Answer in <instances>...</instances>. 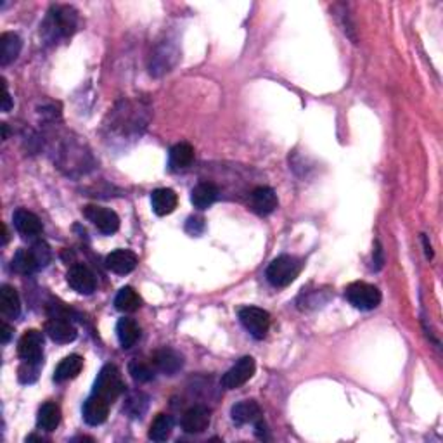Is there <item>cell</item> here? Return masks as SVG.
I'll list each match as a JSON object with an SVG mask.
<instances>
[{
    "instance_id": "ffe728a7",
    "label": "cell",
    "mask_w": 443,
    "mask_h": 443,
    "mask_svg": "<svg viewBox=\"0 0 443 443\" xmlns=\"http://www.w3.org/2000/svg\"><path fill=\"white\" fill-rule=\"evenodd\" d=\"M21 47L23 42L16 33H2V37H0V64H2V66H8L12 61L18 59L19 52H21Z\"/></svg>"
},
{
    "instance_id": "f546056e",
    "label": "cell",
    "mask_w": 443,
    "mask_h": 443,
    "mask_svg": "<svg viewBox=\"0 0 443 443\" xmlns=\"http://www.w3.org/2000/svg\"><path fill=\"white\" fill-rule=\"evenodd\" d=\"M147 402H150V398L145 397L144 393H141V391L132 393L130 397H128L127 404H125V411H127L132 418H142V414H144L145 409H147Z\"/></svg>"
},
{
    "instance_id": "4316f807",
    "label": "cell",
    "mask_w": 443,
    "mask_h": 443,
    "mask_svg": "<svg viewBox=\"0 0 443 443\" xmlns=\"http://www.w3.org/2000/svg\"><path fill=\"white\" fill-rule=\"evenodd\" d=\"M114 305L120 312L132 313L135 310H138L141 307V296L137 294V291L130 286H125L118 291L116 298H114Z\"/></svg>"
},
{
    "instance_id": "ac0fdd59",
    "label": "cell",
    "mask_w": 443,
    "mask_h": 443,
    "mask_svg": "<svg viewBox=\"0 0 443 443\" xmlns=\"http://www.w3.org/2000/svg\"><path fill=\"white\" fill-rule=\"evenodd\" d=\"M151 205H153V212L158 216H167L175 212V208L178 205V198L175 194V191L161 187L153 191V194H151Z\"/></svg>"
},
{
    "instance_id": "1f68e13d",
    "label": "cell",
    "mask_w": 443,
    "mask_h": 443,
    "mask_svg": "<svg viewBox=\"0 0 443 443\" xmlns=\"http://www.w3.org/2000/svg\"><path fill=\"white\" fill-rule=\"evenodd\" d=\"M30 249H32L33 255H35L37 263H39V269H43V267L49 265L52 255H50V248L47 246L45 241H35Z\"/></svg>"
},
{
    "instance_id": "d590c367",
    "label": "cell",
    "mask_w": 443,
    "mask_h": 443,
    "mask_svg": "<svg viewBox=\"0 0 443 443\" xmlns=\"http://www.w3.org/2000/svg\"><path fill=\"white\" fill-rule=\"evenodd\" d=\"M12 333H14V329H12L8 322H2V331H0V336H2V344H8L9 341H11Z\"/></svg>"
},
{
    "instance_id": "8992f818",
    "label": "cell",
    "mask_w": 443,
    "mask_h": 443,
    "mask_svg": "<svg viewBox=\"0 0 443 443\" xmlns=\"http://www.w3.org/2000/svg\"><path fill=\"white\" fill-rule=\"evenodd\" d=\"M83 215L87 216L89 222H92L94 227L97 231H101L103 234L111 236L120 229V216L110 208H104V206H96L89 205L83 208Z\"/></svg>"
},
{
    "instance_id": "d4e9b609",
    "label": "cell",
    "mask_w": 443,
    "mask_h": 443,
    "mask_svg": "<svg viewBox=\"0 0 443 443\" xmlns=\"http://www.w3.org/2000/svg\"><path fill=\"white\" fill-rule=\"evenodd\" d=\"M174 426L175 421L170 414H158L154 418V421L151 422L150 440H153V442H165V440L170 438Z\"/></svg>"
},
{
    "instance_id": "f35d334b",
    "label": "cell",
    "mask_w": 443,
    "mask_h": 443,
    "mask_svg": "<svg viewBox=\"0 0 443 443\" xmlns=\"http://www.w3.org/2000/svg\"><path fill=\"white\" fill-rule=\"evenodd\" d=\"M2 130H4V138H8V125L2 123Z\"/></svg>"
},
{
    "instance_id": "30bf717a",
    "label": "cell",
    "mask_w": 443,
    "mask_h": 443,
    "mask_svg": "<svg viewBox=\"0 0 443 443\" xmlns=\"http://www.w3.org/2000/svg\"><path fill=\"white\" fill-rule=\"evenodd\" d=\"M45 333L56 343H71L75 341L79 333L70 319H59V317H49L45 324Z\"/></svg>"
},
{
    "instance_id": "4fadbf2b",
    "label": "cell",
    "mask_w": 443,
    "mask_h": 443,
    "mask_svg": "<svg viewBox=\"0 0 443 443\" xmlns=\"http://www.w3.org/2000/svg\"><path fill=\"white\" fill-rule=\"evenodd\" d=\"M110 402H106L104 398L97 397V395H90L85 400L82 409L83 419H85L87 424L90 426H99L103 424L107 419V414H110Z\"/></svg>"
},
{
    "instance_id": "7a4b0ae2",
    "label": "cell",
    "mask_w": 443,
    "mask_h": 443,
    "mask_svg": "<svg viewBox=\"0 0 443 443\" xmlns=\"http://www.w3.org/2000/svg\"><path fill=\"white\" fill-rule=\"evenodd\" d=\"M125 391V383L121 380V374L118 371L116 365L107 364L101 369V373L97 374V380L94 383L92 395L104 398L106 402L113 404L114 400L120 398V395Z\"/></svg>"
},
{
    "instance_id": "9a60e30c",
    "label": "cell",
    "mask_w": 443,
    "mask_h": 443,
    "mask_svg": "<svg viewBox=\"0 0 443 443\" xmlns=\"http://www.w3.org/2000/svg\"><path fill=\"white\" fill-rule=\"evenodd\" d=\"M153 364L160 373L167 374V376H174L184 365V358L178 351L172 350V348H163V350L154 353Z\"/></svg>"
},
{
    "instance_id": "9c48e42d",
    "label": "cell",
    "mask_w": 443,
    "mask_h": 443,
    "mask_svg": "<svg viewBox=\"0 0 443 443\" xmlns=\"http://www.w3.org/2000/svg\"><path fill=\"white\" fill-rule=\"evenodd\" d=\"M18 355L21 360H42L43 333L37 329L26 331L18 343Z\"/></svg>"
},
{
    "instance_id": "603a6c76",
    "label": "cell",
    "mask_w": 443,
    "mask_h": 443,
    "mask_svg": "<svg viewBox=\"0 0 443 443\" xmlns=\"http://www.w3.org/2000/svg\"><path fill=\"white\" fill-rule=\"evenodd\" d=\"M116 336L118 341H120L121 348H132L137 340L141 338V327L135 322L134 319H128V317H123V319L118 320L116 324Z\"/></svg>"
},
{
    "instance_id": "83f0119b",
    "label": "cell",
    "mask_w": 443,
    "mask_h": 443,
    "mask_svg": "<svg viewBox=\"0 0 443 443\" xmlns=\"http://www.w3.org/2000/svg\"><path fill=\"white\" fill-rule=\"evenodd\" d=\"M12 269L19 274H25V276L39 270V263H37L35 255H33L32 249H18L14 258H12Z\"/></svg>"
},
{
    "instance_id": "836d02e7",
    "label": "cell",
    "mask_w": 443,
    "mask_h": 443,
    "mask_svg": "<svg viewBox=\"0 0 443 443\" xmlns=\"http://www.w3.org/2000/svg\"><path fill=\"white\" fill-rule=\"evenodd\" d=\"M2 83H4V97H2V111H4V113H9V111L12 110V106H14V103H12L11 94H9V90H8V85H6V80H2Z\"/></svg>"
},
{
    "instance_id": "d6a6232c",
    "label": "cell",
    "mask_w": 443,
    "mask_h": 443,
    "mask_svg": "<svg viewBox=\"0 0 443 443\" xmlns=\"http://www.w3.org/2000/svg\"><path fill=\"white\" fill-rule=\"evenodd\" d=\"M185 231L191 236H201L205 231V218L201 216H191L185 224Z\"/></svg>"
},
{
    "instance_id": "5bb4252c",
    "label": "cell",
    "mask_w": 443,
    "mask_h": 443,
    "mask_svg": "<svg viewBox=\"0 0 443 443\" xmlns=\"http://www.w3.org/2000/svg\"><path fill=\"white\" fill-rule=\"evenodd\" d=\"M12 222H14L16 231L21 236H25V238H37V236H40V232H42L43 229L39 216L25 208L16 209L14 216H12Z\"/></svg>"
},
{
    "instance_id": "7402d4cb",
    "label": "cell",
    "mask_w": 443,
    "mask_h": 443,
    "mask_svg": "<svg viewBox=\"0 0 443 443\" xmlns=\"http://www.w3.org/2000/svg\"><path fill=\"white\" fill-rule=\"evenodd\" d=\"M61 422V409L59 405L54 402H45L42 407L39 409V415H37V428L42 431H54Z\"/></svg>"
},
{
    "instance_id": "cb8c5ba5",
    "label": "cell",
    "mask_w": 443,
    "mask_h": 443,
    "mask_svg": "<svg viewBox=\"0 0 443 443\" xmlns=\"http://www.w3.org/2000/svg\"><path fill=\"white\" fill-rule=\"evenodd\" d=\"M260 414H262V411H260V405L256 404L255 400L238 402L231 411L232 421L239 426L248 424V422H255L256 419L260 418Z\"/></svg>"
},
{
    "instance_id": "6da1fadb",
    "label": "cell",
    "mask_w": 443,
    "mask_h": 443,
    "mask_svg": "<svg viewBox=\"0 0 443 443\" xmlns=\"http://www.w3.org/2000/svg\"><path fill=\"white\" fill-rule=\"evenodd\" d=\"M302 260L291 255H280L274 260L267 269V279L272 286L286 287L296 280V277L302 272Z\"/></svg>"
},
{
    "instance_id": "5b68a950",
    "label": "cell",
    "mask_w": 443,
    "mask_h": 443,
    "mask_svg": "<svg viewBox=\"0 0 443 443\" xmlns=\"http://www.w3.org/2000/svg\"><path fill=\"white\" fill-rule=\"evenodd\" d=\"M256 371L255 358L253 357H243L229 369L227 373L222 376V387L225 390H236V388H241L243 384L248 383L253 378Z\"/></svg>"
},
{
    "instance_id": "ba28073f",
    "label": "cell",
    "mask_w": 443,
    "mask_h": 443,
    "mask_svg": "<svg viewBox=\"0 0 443 443\" xmlns=\"http://www.w3.org/2000/svg\"><path fill=\"white\" fill-rule=\"evenodd\" d=\"M66 279L71 289L80 294H92L96 291V276L90 272L89 267L82 265V263H76V265L71 267L68 270Z\"/></svg>"
},
{
    "instance_id": "3957f363",
    "label": "cell",
    "mask_w": 443,
    "mask_h": 443,
    "mask_svg": "<svg viewBox=\"0 0 443 443\" xmlns=\"http://www.w3.org/2000/svg\"><path fill=\"white\" fill-rule=\"evenodd\" d=\"M344 296L350 302V305H353L358 310H374L381 303V291L374 284L362 282V280L351 282L344 289Z\"/></svg>"
},
{
    "instance_id": "8fae6325",
    "label": "cell",
    "mask_w": 443,
    "mask_h": 443,
    "mask_svg": "<svg viewBox=\"0 0 443 443\" xmlns=\"http://www.w3.org/2000/svg\"><path fill=\"white\" fill-rule=\"evenodd\" d=\"M209 411L203 405H194L182 415V429L189 435H198L203 433L209 426Z\"/></svg>"
},
{
    "instance_id": "44dd1931",
    "label": "cell",
    "mask_w": 443,
    "mask_h": 443,
    "mask_svg": "<svg viewBox=\"0 0 443 443\" xmlns=\"http://www.w3.org/2000/svg\"><path fill=\"white\" fill-rule=\"evenodd\" d=\"M218 198V189L212 182H201L191 191V203L194 208L206 209L213 205Z\"/></svg>"
},
{
    "instance_id": "e0dca14e",
    "label": "cell",
    "mask_w": 443,
    "mask_h": 443,
    "mask_svg": "<svg viewBox=\"0 0 443 443\" xmlns=\"http://www.w3.org/2000/svg\"><path fill=\"white\" fill-rule=\"evenodd\" d=\"M0 313L4 319H18L21 313V300L18 291L9 284L0 287Z\"/></svg>"
},
{
    "instance_id": "e575fe53",
    "label": "cell",
    "mask_w": 443,
    "mask_h": 443,
    "mask_svg": "<svg viewBox=\"0 0 443 443\" xmlns=\"http://www.w3.org/2000/svg\"><path fill=\"white\" fill-rule=\"evenodd\" d=\"M373 262L376 263V265H374V269H376V270H380L381 267H383V263H384V258H383V249H381L380 243H376V249H374Z\"/></svg>"
},
{
    "instance_id": "7c38bea8",
    "label": "cell",
    "mask_w": 443,
    "mask_h": 443,
    "mask_svg": "<svg viewBox=\"0 0 443 443\" xmlns=\"http://www.w3.org/2000/svg\"><path fill=\"white\" fill-rule=\"evenodd\" d=\"M138 258L134 251L130 249H114L106 256V267L111 272L118 274V276H125L135 270Z\"/></svg>"
},
{
    "instance_id": "484cf974",
    "label": "cell",
    "mask_w": 443,
    "mask_h": 443,
    "mask_svg": "<svg viewBox=\"0 0 443 443\" xmlns=\"http://www.w3.org/2000/svg\"><path fill=\"white\" fill-rule=\"evenodd\" d=\"M194 160V147L187 142H181L175 144L170 150V167L174 170H181V168H187Z\"/></svg>"
},
{
    "instance_id": "f1b7e54d",
    "label": "cell",
    "mask_w": 443,
    "mask_h": 443,
    "mask_svg": "<svg viewBox=\"0 0 443 443\" xmlns=\"http://www.w3.org/2000/svg\"><path fill=\"white\" fill-rule=\"evenodd\" d=\"M43 365V358L42 360H23L21 367L18 371V378L23 384H32L39 380V373L40 369Z\"/></svg>"
},
{
    "instance_id": "277c9868",
    "label": "cell",
    "mask_w": 443,
    "mask_h": 443,
    "mask_svg": "<svg viewBox=\"0 0 443 443\" xmlns=\"http://www.w3.org/2000/svg\"><path fill=\"white\" fill-rule=\"evenodd\" d=\"M239 320L255 340H263L269 333L270 316L267 310L258 307H243L239 310Z\"/></svg>"
},
{
    "instance_id": "8d00e7d4",
    "label": "cell",
    "mask_w": 443,
    "mask_h": 443,
    "mask_svg": "<svg viewBox=\"0 0 443 443\" xmlns=\"http://www.w3.org/2000/svg\"><path fill=\"white\" fill-rule=\"evenodd\" d=\"M422 241H424V248H426V256H428V258H433V251H431V246H429V243H428V238H422Z\"/></svg>"
},
{
    "instance_id": "4dcf8cb0",
    "label": "cell",
    "mask_w": 443,
    "mask_h": 443,
    "mask_svg": "<svg viewBox=\"0 0 443 443\" xmlns=\"http://www.w3.org/2000/svg\"><path fill=\"white\" fill-rule=\"evenodd\" d=\"M128 373H130V376L134 378L137 383H150V381L154 378L153 369H151L147 364H144V362H138V360H134L128 364Z\"/></svg>"
},
{
    "instance_id": "74e56055",
    "label": "cell",
    "mask_w": 443,
    "mask_h": 443,
    "mask_svg": "<svg viewBox=\"0 0 443 443\" xmlns=\"http://www.w3.org/2000/svg\"><path fill=\"white\" fill-rule=\"evenodd\" d=\"M2 229H4V234H2V245H8V241H9V232H8V227H6V225H2Z\"/></svg>"
},
{
    "instance_id": "2e32d148",
    "label": "cell",
    "mask_w": 443,
    "mask_h": 443,
    "mask_svg": "<svg viewBox=\"0 0 443 443\" xmlns=\"http://www.w3.org/2000/svg\"><path fill=\"white\" fill-rule=\"evenodd\" d=\"M277 205H279V201H277V194L272 187L262 185V187H256L253 191L251 206L258 215H270V213L276 212Z\"/></svg>"
},
{
    "instance_id": "52a82bcc",
    "label": "cell",
    "mask_w": 443,
    "mask_h": 443,
    "mask_svg": "<svg viewBox=\"0 0 443 443\" xmlns=\"http://www.w3.org/2000/svg\"><path fill=\"white\" fill-rule=\"evenodd\" d=\"M50 32L59 37H70L75 33L76 25H79V16L76 11L70 6H59L54 8L49 16Z\"/></svg>"
},
{
    "instance_id": "d6986e66",
    "label": "cell",
    "mask_w": 443,
    "mask_h": 443,
    "mask_svg": "<svg viewBox=\"0 0 443 443\" xmlns=\"http://www.w3.org/2000/svg\"><path fill=\"white\" fill-rule=\"evenodd\" d=\"M83 369V358L80 355H68L66 358L59 362V365L54 371V381L64 383V381L75 380Z\"/></svg>"
}]
</instances>
